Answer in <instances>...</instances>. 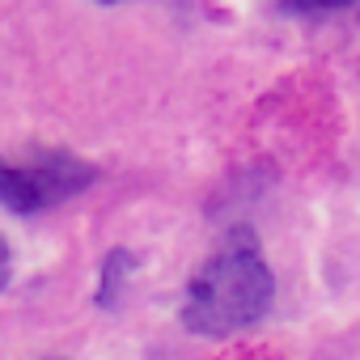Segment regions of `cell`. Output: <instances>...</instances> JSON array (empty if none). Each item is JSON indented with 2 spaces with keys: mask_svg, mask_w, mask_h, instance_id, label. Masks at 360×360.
<instances>
[{
  "mask_svg": "<svg viewBox=\"0 0 360 360\" xmlns=\"http://www.w3.org/2000/svg\"><path fill=\"white\" fill-rule=\"evenodd\" d=\"M102 5H115V0H102Z\"/></svg>",
  "mask_w": 360,
  "mask_h": 360,
  "instance_id": "cell-6",
  "label": "cell"
},
{
  "mask_svg": "<svg viewBox=\"0 0 360 360\" xmlns=\"http://www.w3.org/2000/svg\"><path fill=\"white\" fill-rule=\"evenodd\" d=\"M284 5L292 9V13H339V9H347L352 0H284Z\"/></svg>",
  "mask_w": 360,
  "mask_h": 360,
  "instance_id": "cell-4",
  "label": "cell"
},
{
  "mask_svg": "<svg viewBox=\"0 0 360 360\" xmlns=\"http://www.w3.org/2000/svg\"><path fill=\"white\" fill-rule=\"evenodd\" d=\"M276 297L271 267L250 233H233V242L208 259L187 284L183 326L195 335H233L255 326Z\"/></svg>",
  "mask_w": 360,
  "mask_h": 360,
  "instance_id": "cell-1",
  "label": "cell"
},
{
  "mask_svg": "<svg viewBox=\"0 0 360 360\" xmlns=\"http://www.w3.org/2000/svg\"><path fill=\"white\" fill-rule=\"evenodd\" d=\"M136 259L127 250H110L106 255V267H102V288H98V305H115L119 301V288H123V276H131Z\"/></svg>",
  "mask_w": 360,
  "mask_h": 360,
  "instance_id": "cell-3",
  "label": "cell"
},
{
  "mask_svg": "<svg viewBox=\"0 0 360 360\" xmlns=\"http://www.w3.org/2000/svg\"><path fill=\"white\" fill-rule=\"evenodd\" d=\"M9 271H13V255H9V242H5V233H0V288L9 284Z\"/></svg>",
  "mask_w": 360,
  "mask_h": 360,
  "instance_id": "cell-5",
  "label": "cell"
},
{
  "mask_svg": "<svg viewBox=\"0 0 360 360\" xmlns=\"http://www.w3.org/2000/svg\"><path fill=\"white\" fill-rule=\"evenodd\" d=\"M98 169L68 153H43L34 165H9L0 157V204L13 212H43L77 191H85Z\"/></svg>",
  "mask_w": 360,
  "mask_h": 360,
  "instance_id": "cell-2",
  "label": "cell"
}]
</instances>
